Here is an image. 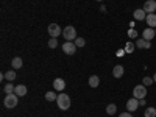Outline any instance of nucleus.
<instances>
[{
  "label": "nucleus",
  "mask_w": 156,
  "mask_h": 117,
  "mask_svg": "<svg viewBox=\"0 0 156 117\" xmlns=\"http://www.w3.org/2000/svg\"><path fill=\"white\" fill-rule=\"evenodd\" d=\"M56 105L61 111H67L72 105V101H70V97L67 94H58V98H56Z\"/></svg>",
  "instance_id": "f257e3e1"
},
{
  "label": "nucleus",
  "mask_w": 156,
  "mask_h": 117,
  "mask_svg": "<svg viewBox=\"0 0 156 117\" xmlns=\"http://www.w3.org/2000/svg\"><path fill=\"white\" fill-rule=\"evenodd\" d=\"M17 103H19V97L12 92V94H6V97L3 98V105L6 109H12V108H16L17 106Z\"/></svg>",
  "instance_id": "f03ea898"
},
{
  "label": "nucleus",
  "mask_w": 156,
  "mask_h": 117,
  "mask_svg": "<svg viewBox=\"0 0 156 117\" xmlns=\"http://www.w3.org/2000/svg\"><path fill=\"white\" fill-rule=\"evenodd\" d=\"M62 37L66 39V41H75V39L78 37L76 36V30H75V27H72V25H69V27H66L62 30Z\"/></svg>",
  "instance_id": "7ed1b4c3"
},
{
  "label": "nucleus",
  "mask_w": 156,
  "mask_h": 117,
  "mask_svg": "<svg viewBox=\"0 0 156 117\" xmlns=\"http://www.w3.org/2000/svg\"><path fill=\"white\" fill-rule=\"evenodd\" d=\"M133 97H136L137 100L145 98V97H147V86H145V84H137V86H134V89H133Z\"/></svg>",
  "instance_id": "20e7f679"
},
{
  "label": "nucleus",
  "mask_w": 156,
  "mask_h": 117,
  "mask_svg": "<svg viewBox=\"0 0 156 117\" xmlns=\"http://www.w3.org/2000/svg\"><path fill=\"white\" fill-rule=\"evenodd\" d=\"M61 48H62V51H64L66 55H73L78 47L75 45V42H72V41H66V42L61 45Z\"/></svg>",
  "instance_id": "39448f33"
},
{
  "label": "nucleus",
  "mask_w": 156,
  "mask_h": 117,
  "mask_svg": "<svg viewBox=\"0 0 156 117\" xmlns=\"http://www.w3.org/2000/svg\"><path fill=\"white\" fill-rule=\"evenodd\" d=\"M47 31H48V34H50L51 37H58L59 34H62V30H61V27H59L58 23H55V22L48 25Z\"/></svg>",
  "instance_id": "423d86ee"
},
{
  "label": "nucleus",
  "mask_w": 156,
  "mask_h": 117,
  "mask_svg": "<svg viewBox=\"0 0 156 117\" xmlns=\"http://www.w3.org/2000/svg\"><path fill=\"white\" fill-rule=\"evenodd\" d=\"M139 106H140V105H139V100H137L136 97H131V98L126 101V109H128L129 112H134Z\"/></svg>",
  "instance_id": "0eeeda50"
},
{
  "label": "nucleus",
  "mask_w": 156,
  "mask_h": 117,
  "mask_svg": "<svg viewBox=\"0 0 156 117\" xmlns=\"http://www.w3.org/2000/svg\"><path fill=\"white\" fill-rule=\"evenodd\" d=\"M144 11L147 14H151V12L156 11V0H147L144 3Z\"/></svg>",
  "instance_id": "6e6552de"
},
{
  "label": "nucleus",
  "mask_w": 156,
  "mask_h": 117,
  "mask_svg": "<svg viewBox=\"0 0 156 117\" xmlns=\"http://www.w3.org/2000/svg\"><path fill=\"white\" fill-rule=\"evenodd\" d=\"M53 89L58 90V92H62V90L66 89V81H64L62 78H55L53 80Z\"/></svg>",
  "instance_id": "1a4fd4ad"
},
{
  "label": "nucleus",
  "mask_w": 156,
  "mask_h": 117,
  "mask_svg": "<svg viewBox=\"0 0 156 117\" xmlns=\"http://www.w3.org/2000/svg\"><path fill=\"white\" fill-rule=\"evenodd\" d=\"M133 17L136 19V20H145L147 19V12L144 11V8H137V9H134L133 11Z\"/></svg>",
  "instance_id": "9d476101"
},
{
  "label": "nucleus",
  "mask_w": 156,
  "mask_h": 117,
  "mask_svg": "<svg viewBox=\"0 0 156 117\" xmlns=\"http://www.w3.org/2000/svg\"><path fill=\"white\" fill-rule=\"evenodd\" d=\"M27 92H28V89H27V86H25V84H17L16 89H14V94L17 97H25V95H27Z\"/></svg>",
  "instance_id": "9b49d317"
},
{
  "label": "nucleus",
  "mask_w": 156,
  "mask_h": 117,
  "mask_svg": "<svg viewBox=\"0 0 156 117\" xmlns=\"http://www.w3.org/2000/svg\"><path fill=\"white\" fill-rule=\"evenodd\" d=\"M156 36V33H154V28H150V27H147L144 31H142V37L144 39H147V41H151V39Z\"/></svg>",
  "instance_id": "f8f14e48"
},
{
  "label": "nucleus",
  "mask_w": 156,
  "mask_h": 117,
  "mask_svg": "<svg viewBox=\"0 0 156 117\" xmlns=\"http://www.w3.org/2000/svg\"><path fill=\"white\" fill-rule=\"evenodd\" d=\"M123 73H125V69H123L122 64H117V66L112 69V75H114V78H122Z\"/></svg>",
  "instance_id": "ddd939ff"
},
{
  "label": "nucleus",
  "mask_w": 156,
  "mask_h": 117,
  "mask_svg": "<svg viewBox=\"0 0 156 117\" xmlns=\"http://www.w3.org/2000/svg\"><path fill=\"white\" fill-rule=\"evenodd\" d=\"M150 42H151V41H147V39L140 37V39H137V41H136V47H137V48H150V47H151Z\"/></svg>",
  "instance_id": "4468645a"
},
{
  "label": "nucleus",
  "mask_w": 156,
  "mask_h": 117,
  "mask_svg": "<svg viewBox=\"0 0 156 117\" xmlns=\"http://www.w3.org/2000/svg\"><path fill=\"white\" fill-rule=\"evenodd\" d=\"M11 66H12V69H14V70H17V69H22V66H23V59H22L20 56L12 58V61H11Z\"/></svg>",
  "instance_id": "2eb2a0df"
},
{
  "label": "nucleus",
  "mask_w": 156,
  "mask_h": 117,
  "mask_svg": "<svg viewBox=\"0 0 156 117\" xmlns=\"http://www.w3.org/2000/svg\"><path fill=\"white\" fill-rule=\"evenodd\" d=\"M147 25L150 28H156V14L154 12H151V14H147Z\"/></svg>",
  "instance_id": "dca6fc26"
},
{
  "label": "nucleus",
  "mask_w": 156,
  "mask_h": 117,
  "mask_svg": "<svg viewBox=\"0 0 156 117\" xmlns=\"http://www.w3.org/2000/svg\"><path fill=\"white\" fill-rule=\"evenodd\" d=\"M100 84V78L97 75H92V76H89V86L90 87H98Z\"/></svg>",
  "instance_id": "f3484780"
},
{
  "label": "nucleus",
  "mask_w": 156,
  "mask_h": 117,
  "mask_svg": "<svg viewBox=\"0 0 156 117\" xmlns=\"http://www.w3.org/2000/svg\"><path fill=\"white\" fill-rule=\"evenodd\" d=\"M16 76H17V75H16V70H14V69L5 72V80H8V81H14Z\"/></svg>",
  "instance_id": "a211bd4d"
},
{
  "label": "nucleus",
  "mask_w": 156,
  "mask_h": 117,
  "mask_svg": "<svg viewBox=\"0 0 156 117\" xmlns=\"http://www.w3.org/2000/svg\"><path fill=\"white\" fill-rule=\"evenodd\" d=\"M144 117H156V108H153V106H148V108L145 109V114H144Z\"/></svg>",
  "instance_id": "6ab92c4d"
},
{
  "label": "nucleus",
  "mask_w": 156,
  "mask_h": 117,
  "mask_svg": "<svg viewBox=\"0 0 156 117\" xmlns=\"http://www.w3.org/2000/svg\"><path fill=\"white\" fill-rule=\"evenodd\" d=\"M117 112V106L114 105V103H109V105L106 106V114H109V115H114Z\"/></svg>",
  "instance_id": "aec40b11"
},
{
  "label": "nucleus",
  "mask_w": 156,
  "mask_h": 117,
  "mask_svg": "<svg viewBox=\"0 0 156 117\" xmlns=\"http://www.w3.org/2000/svg\"><path fill=\"white\" fill-rule=\"evenodd\" d=\"M45 98H47V101H56L58 95L53 92V90H48V92L45 94Z\"/></svg>",
  "instance_id": "412c9836"
},
{
  "label": "nucleus",
  "mask_w": 156,
  "mask_h": 117,
  "mask_svg": "<svg viewBox=\"0 0 156 117\" xmlns=\"http://www.w3.org/2000/svg\"><path fill=\"white\" fill-rule=\"evenodd\" d=\"M14 89H16V86H12L11 81H8V84H5V87H3L5 94H12V92H14Z\"/></svg>",
  "instance_id": "4be33fe9"
},
{
  "label": "nucleus",
  "mask_w": 156,
  "mask_h": 117,
  "mask_svg": "<svg viewBox=\"0 0 156 117\" xmlns=\"http://www.w3.org/2000/svg\"><path fill=\"white\" fill-rule=\"evenodd\" d=\"M73 42H75V45H76L78 48H80V47H84V44H86V41H84V37H76V39H75Z\"/></svg>",
  "instance_id": "5701e85b"
},
{
  "label": "nucleus",
  "mask_w": 156,
  "mask_h": 117,
  "mask_svg": "<svg viewBox=\"0 0 156 117\" xmlns=\"http://www.w3.org/2000/svg\"><path fill=\"white\" fill-rule=\"evenodd\" d=\"M126 53H133L134 51V44L133 42H126V45H125V48H123Z\"/></svg>",
  "instance_id": "b1692460"
},
{
  "label": "nucleus",
  "mask_w": 156,
  "mask_h": 117,
  "mask_svg": "<svg viewBox=\"0 0 156 117\" xmlns=\"http://www.w3.org/2000/svg\"><path fill=\"white\" fill-rule=\"evenodd\" d=\"M48 47H50V48H56V47H58L56 37H50V39H48Z\"/></svg>",
  "instance_id": "393cba45"
},
{
  "label": "nucleus",
  "mask_w": 156,
  "mask_h": 117,
  "mask_svg": "<svg viewBox=\"0 0 156 117\" xmlns=\"http://www.w3.org/2000/svg\"><path fill=\"white\" fill-rule=\"evenodd\" d=\"M153 83H154L153 76H144V80H142V84H147V86H150V84H153Z\"/></svg>",
  "instance_id": "a878e982"
},
{
  "label": "nucleus",
  "mask_w": 156,
  "mask_h": 117,
  "mask_svg": "<svg viewBox=\"0 0 156 117\" xmlns=\"http://www.w3.org/2000/svg\"><path fill=\"white\" fill-rule=\"evenodd\" d=\"M128 36H129V37H136V36H137V31L131 28V30H129V31H128Z\"/></svg>",
  "instance_id": "bb28decb"
},
{
  "label": "nucleus",
  "mask_w": 156,
  "mask_h": 117,
  "mask_svg": "<svg viewBox=\"0 0 156 117\" xmlns=\"http://www.w3.org/2000/svg\"><path fill=\"white\" fill-rule=\"evenodd\" d=\"M119 117H133V115H131V112H129V111H126V112H122Z\"/></svg>",
  "instance_id": "cd10ccee"
},
{
  "label": "nucleus",
  "mask_w": 156,
  "mask_h": 117,
  "mask_svg": "<svg viewBox=\"0 0 156 117\" xmlns=\"http://www.w3.org/2000/svg\"><path fill=\"white\" fill-rule=\"evenodd\" d=\"M125 53H126V51H125V50H119V51H117V56H123Z\"/></svg>",
  "instance_id": "c85d7f7f"
},
{
  "label": "nucleus",
  "mask_w": 156,
  "mask_h": 117,
  "mask_svg": "<svg viewBox=\"0 0 156 117\" xmlns=\"http://www.w3.org/2000/svg\"><path fill=\"white\" fill-rule=\"evenodd\" d=\"M139 105H140V106H145V98H140V100H139Z\"/></svg>",
  "instance_id": "c756f323"
},
{
  "label": "nucleus",
  "mask_w": 156,
  "mask_h": 117,
  "mask_svg": "<svg viewBox=\"0 0 156 117\" xmlns=\"http://www.w3.org/2000/svg\"><path fill=\"white\" fill-rule=\"evenodd\" d=\"M153 80H154V83H156V73L153 75Z\"/></svg>",
  "instance_id": "7c9ffc66"
},
{
  "label": "nucleus",
  "mask_w": 156,
  "mask_h": 117,
  "mask_svg": "<svg viewBox=\"0 0 156 117\" xmlns=\"http://www.w3.org/2000/svg\"><path fill=\"white\" fill-rule=\"evenodd\" d=\"M97 2H101V0H97Z\"/></svg>",
  "instance_id": "2f4dec72"
},
{
  "label": "nucleus",
  "mask_w": 156,
  "mask_h": 117,
  "mask_svg": "<svg viewBox=\"0 0 156 117\" xmlns=\"http://www.w3.org/2000/svg\"><path fill=\"white\" fill-rule=\"evenodd\" d=\"M154 33H156V28H154Z\"/></svg>",
  "instance_id": "473e14b6"
}]
</instances>
